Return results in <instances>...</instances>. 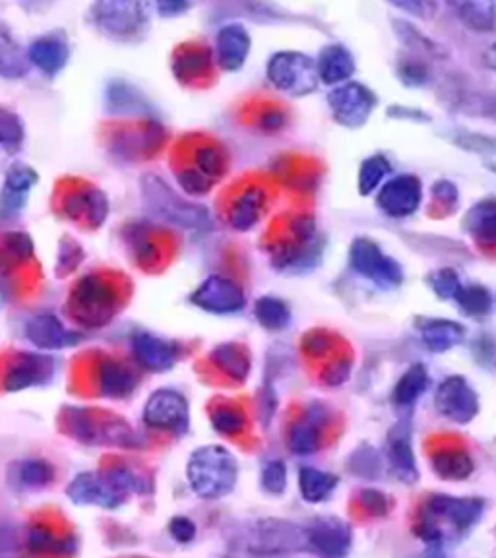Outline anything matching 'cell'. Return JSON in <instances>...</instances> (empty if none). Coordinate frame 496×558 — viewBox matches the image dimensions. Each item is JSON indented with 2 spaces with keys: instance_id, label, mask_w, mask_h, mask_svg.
I'll return each mask as SVG.
<instances>
[{
  "instance_id": "obj_24",
  "label": "cell",
  "mask_w": 496,
  "mask_h": 558,
  "mask_svg": "<svg viewBox=\"0 0 496 558\" xmlns=\"http://www.w3.org/2000/svg\"><path fill=\"white\" fill-rule=\"evenodd\" d=\"M434 475L448 483L467 481L475 471V460L464 448H440L431 456Z\"/></svg>"
},
{
  "instance_id": "obj_26",
  "label": "cell",
  "mask_w": 496,
  "mask_h": 558,
  "mask_svg": "<svg viewBox=\"0 0 496 558\" xmlns=\"http://www.w3.org/2000/svg\"><path fill=\"white\" fill-rule=\"evenodd\" d=\"M465 233L483 248H496V198L477 202L465 216Z\"/></svg>"
},
{
  "instance_id": "obj_52",
  "label": "cell",
  "mask_w": 496,
  "mask_h": 558,
  "mask_svg": "<svg viewBox=\"0 0 496 558\" xmlns=\"http://www.w3.org/2000/svg\"><path fill=\"white\" fill-rule=\"evenodd\" d=\"M462 107L469 115H479V117L496 121V93H481L475 97L471 95L465 99Z\"/></svg>"
},
{
  "instance_id": "obj_27",
  "label": "cell",
  "mask_w": 496,
  "mask_h": 558,
  "mask_svg": "<svg viewBox=\"0 0 496 558\" xmlns=\"http://www.w3.org/2000/svg\"><path fill=\"white\" fill-rule=\"evenodd\" d=\"M28 59L41 72L55 76L68 61V45H66L64 37L55 35V33L37 37L30 45Z\"/></svg>"
},
{
  "instance_id": "obj_28",
  "label": "cell",
  "mask_w": 496,
  "mask_h": 558,
  "mask_svg": "<svg viewBox=\"0 0 496 558\" xmlns=\"http://www.w3.org/2000/svg\"><path fill=\"white\" fill-rule=\"evenodd\" d=\"M212 361L219 371L235 382H245L252 371V361L247 349L233 341L219 343L212 351Z\"/></svg>"
},
{
  "instance_id": "obj_48",
  "label": "cell",
  "mask_w": 496,
  "mask_h": 558,
  "mask_svg": "<svg viewBox=\"0 0 496 558\" xmlns=\"http://www.w3.org/2000/svg\"><path fill=\"white\" fill-rule=\"evenodd\" d=\"M334 336L326 330H310L309 334L301 340V349L310 359H322L334 349Z\"/></svg>"
},
{
  "instance_id": "obj_56",
  "label": "cell",
  "mask_w": 496,
  "mask_h": 558,
  "mask_svg": "<svg viewBox=\"0 0 496 558\" xmlns=\"http://www.w3.org/2000/svg\"><path fill=\"white\" fill-rule=\"evenodd\" d=\"M30 549L33 551H53V549L62 551V545L51 535V531H47L45 527H35L30 533Z\"/></svg>"
},
{
  "instance_id": "obj_18",
  "label": "cell",
  "mask_w": 496,
  "mask_h": 558,
  "mask_svg": "<svg viewBox=\"0 0 496 558\" xmlns=\"http://www.w3.org/2000/svg\"><path fill=\"white\" fill-rule=\"evenodd\" d=\"M270 204V194L262 185H248L243 188L227 210V221L235 231L245 233L266 214Z\"/></svg>"
},
{
  "instance_id": "obj_19",
  "label": "cell",
  "mask_w": 496,
  "mask_h": 558,
  "mask_svg": "<svg viewBox=\"0 0 496 558\" xmlns=\"http://www.w3.org/2000/svg\"><path fill=\"white\" fill-rule=\"evenodd\" d=\"M55 372V365L45 355H33V353H22L16 357L12 367L6 372L4 386L10 392H20L31 386H39L51 378Z\"/></svg>"
},
{
  "instance_id": "obj_59",
  "label": "cell",
  "mask_w": 496,
  "mask_h": 558,
  "mask_svg": "<svg viewBox=\"0 0 496 558\" xmlns=\"http://www.w3.org/2000/svg\"><path fill=\"white\" fill-rule=\"evenodd\" d=\"M433 196L444 204H456L460 200V192L450 181H436L433 185Z\"/></svg>"
},
{
  "instance_id": "obj_55",
  "label": "cell",
  "mask_w": 496,
  "mask_h": 558,
  "mask_svg": "<svg viewBox=\"0 0 496 558\" xmlns=\"http://www.w3.org/2000/svg\"><path fill=\"white\" fill-rule=\"evenodd\" d=\"M179 183L183 185L186 192L190 194H206L212 188V181H208L204 175H200L196 169H186L179 173Z\"/></svg>"
},
{
  "instance_id": "obj_5",
  "label": "cell",
  "mask_w": 496,
  "mask_h": 558,
  "mask_svg": "<svg viewBox=\"0 0 496 558\" xmlns=\"http://www.w3.org/2000/svg\"><path fill=\"white\" fill-rule=\"evenodd\" d=\"M324 239L314 217L299 214L289 221V237L272 248V266L285 274H305L318 266Z\"/></svg>"
},
{
  "instance_id": "obj_35",
  "label": "cell",
  "mask_w": 496,
  "mask_h": 558,
  "mask_svg": "<svg viewBox=\"0 0 496 558\" xmlns=\"http://www.w3.org/2000/svg\"><path fill=\"white\" fill-rule=\"evenodd\" d=\"M28 72V59L10 30L0 22V76L20 78Z\"/></svg>"
},
{
  "instance_id": "obj_14",
  "label": "cell",
  "mask_w": 496,
  "mask_h": 558,
  "mask_svg": "<svg viewBox=\"0 0 496 558\" xmlns=\"http://www.w3.org/2000/svg\"><path fill=\"white\" fill-rule=\"evenodd\" d=\"M192 305L210 314L229 316L247 307L245 289L225 276H210L200 283V287L190 297Z\"/></svg>"
},
{
  "instance_id": "obj_60",
  "label": "cell",
  "mask_w": 496,
  "mask_h": 558,
  "mask_svg": "<svg viewBox=\"0 0 496 558\" xmlns=\"http://www.w3.org/2000/svg\"><path fill=\"white\" fill-rule=\"evenodd\" d=\"M394 6L400 8V10H405L411 16H417V18H431L434 10H436V6L431 2H396Z\"/></svg>"
},
{
  "instance_id": "obj_20",
  "label": "cell",
  "mask_w": 496,
  "mask_h": 558,
  "mask_svg": "<svg viewBox=\"0 0 496 558\" xmlns=\"http://www.w3.org/2000/svg\"><path fill=\"white\" fill-rule=\"evenodd\" d=\"M250 33L241 24H227L217 31L216 57L219 66L227 72L241 70L250 55Z\"/></svg>"
},
{
  "instance_id": "obj_50",
  "label": "cell",
  "mask_w": 496,
  "mask_h": 558,
  "mask_svg": "<svg viewBox=\"0 0 496 558\" xmlns=\"http://www.w3.org/2000/svg\"><path fill=\"white\" fill-rule=\"evenodd\" d=\"M398 76L405 86H425L429 82V66L417 59H403L398 64Z\"/></svg>"
},
{
  "instance_id": "obj_2",
  "label": "cell",
  "mask_w": 496,
  "mask_h": 558,
  "mask_svg": "<svg viewBox=\"0 0 496 558\" xmlns=\"http://www.w3.org/2000/svg\"><path fill=\"white\" fill-rule=\"evenodd\" d=\"M186 479L194 495L202 500H221L231 495L239 481V462L221 444L196 448L186 462Z\"/></svg>"
},
{
  "instance_id": "obj_10",
  "label": "cell",
  "mask_w": 496,
  "mask_h": 558,
  "mask_svg": "<svg viewBox=\"0 0 496 558\" xmlns=\"http://www.w3.org/2000/svg\"><path fill=\"white\" fill-rule=\"evenodd\" d=\"M144 423L154 431L183 436L190 427V407L185 396L171 388L157 390L144 407Z\"/></svg>"
},
{
  "instance_id": "obj_40",
  "label": "cell",
  "mask_w": 496,
  "mask_h": 558,
  "mask_svg": "<svg viewBox=\"0 0 496 558\" xmlns=\"http://www.w3.org/2000/svg\"><path fill=\"white\" fill-rule=\"evenodd\" d=\"M394 30H396V35L400 37V41L405 43L409 49H417V51H423V53L433 55V57H442L444 55V49L434 39L427 37L423 31L417 30L409 22L396 20L394 22Z\"/></svg>"
},
{
  "instance_id": "obj_17",
  "label": "cell",
  "mask_w": 496,
  "mask_h": 558,
  "mask_svg": "<svg viewBox=\"0 0 496 558\" xmlns=\"http://www.w3.org/2000/svg\"><path fill=\"white\" fill-rule=\"evenodd\" d=\"M386 458L392 473L403 485H415L419 481V464L411 442V431L405 421L398 423L388 434Z\"/></svg>"
},
{
  "instance_id": "obj_23",
  "label": "cell",
  "mask_w": 496,
  "mask_h": 558,
  "mask_svg": "<svg viewBox=\"0 0 496 558\" xmlns=\"http://www.w3.org/2000/svg\"><path fill=\"white\" fill-rule=\"evenodd\" d=\"M423 345L433 353H446L465 340V328L448 318H427L419 322Z\"/></svg>"
},
{
  "instance_id": "obj_16",
  "label": "cell",
  "mask_w": 496,
  "mask_h": 558,
  "mask_svg": "<svg viewBox=\"0 0 496 558\" xmlns=\"http://www.w3.org/2000/svg\"><path fill=\"white\" fill-rule=\"evenodd\" d=\"M132 353L142 369L165 372L179 361L181 347L175 341L163 340L150 332H138L132 338Z\"/></svg>"
},
{
  "instance_id": "obj_12",
  "label": "cell",
  "mask_w": 496,
  "mask_h": 558,
  "mask_svg": "<svg viewBox=\"0 0 496 558\" xmlns=\"http://www.w3.org/2000/svg\"><path fill=\"white\" fill-rule=\"evenodd\" d=\"M307 529V551L318 558H345L353 545V527L338 516H320Z\"/></svg>"
},
{
  "instance_id": "obj_63",
  "label": "cell",
  "mask_w": 496,
  "mask_h": 558,
  "mask_svg": "<svg viewBox=\"0 0 496 558\" xmlns=\"http://www.w3.org/2000/svg\"><path fill=\"white\" fill-rule=\"evenodd\" d=\"M483 62H485L487 68H491V70H495L496 72V45H491V47L485 49V53H483Z\"/></svg>"
},
{
  "instance_id": "obj_7",
  "label": "cell",
  "mask_w": 496,
  "mask_h": 558,
  "mask_svg": "<svg viewBox=\"0 0 496 558\" xmlns=\"http://www.w3.org/2000/svg\"><path fill=\"white\" fill-rule=\"evenodd\" d=\"M268 82L289 97H303L316 92L320 78L316 61L299 51H279L266 66Z\"/></svg>"
},
{
  "instance_id": "obj_30",
  "label": "cell",
  "mask_w": 496,
  "mask_h": 558,
  "mask_svg": "<svg viewBox=\"0 0 496 558\" xmlns=\"http://www.w3.org/2000/svg\"><path fill=\"white\" fill-rule=\"evenodd\" d=\"M55 479L53 465L45 460H22L10 467V481L16 485V489L22 491H39L51 485Z\"/></svg>"
},
{
  "instance_id": "obj_15",
  "label": "cell",
  "mask_w": 496,
  "mask_h": 558,
  "mask_svg": "<svg viewBox=\"0 0 496 558\" xmlns=\"http://www.w3.org/2000/svg\"><path fill=\"white\" fill-rule=\"evenodd\" d=\"M423 202V185L415 175H398L388 179L376 192V206L392 219L411 217Z\"/></svg>"
},
{
  "instance_id": "obj_11",
  "label": "cell",
  "mask_w": 496,
  "mask_h": 558,
  "mask_svg": "<svg viewBox=\"0 0 496 558\" xmlns=\"http://www.w3.org/2000/svg\"><path fill=\"white\" fill-rule=\"evenodd\" d=\"M328 105L336 123L345 128H361L371 119L376 95L359 82H345L328 93Z\"/></svg>"
},
{
  "instance_id": "obj_33",
  "label": "cell",
  "mask_w": 496,
  "mask_h": 558,
  "mask_svg": "<svg viewBox=\"0 0 496 558\" xmlns=\"http://www.w3.org/2000/svg\"><path fill=\"white\" fill-rule=\"evenodd\" d=\"M254 318L268 332H283L291 324V310L278 297L264 295L254 303Z\"/></svg>"
},
{
  "instance_id": "obj_51",
  "label": "cell",
  "mask_w": 496,
  "mask_h": 558,
  "mask_svg": "<svg viewBox=\"0 0 496 558\" xmlns=\"http://www.w3.org/2000/svg\"><path fill=\"white\" fill-rule=\"evenodd\" d=\"M210 64V57L206 51L194 49V51H186L181 55V59L177 61V74L183 78H194L200 76Z\"/></svg>"
},
{
  "instance_id": "obj_32",
  "label": "cell",
  "mask_w": 496,
  "mask_h": 558,
  "mask_svg": "<svg viewBox=\"0 0 496 558\" xmlns=\"http://www.w3.org/2000/svg\"><path fill=\"white\" fill-rule=\"evenodd\" d=\"M465 28L477 33H491L496 28V6L493 2H458L452 4Z\"/></svg>"
},
{
  "instance_id": "obj_36",
  "label": "cell",
  "mask_w": 496,
  "mask_h": 558,
  "mask_svg": "<svg viewBox=\"0 0 496 558\" xmlns=\"http://www.w3.org/2000/svg\"><path fill=\"white\" fill-rule=\"evenodd\" d=\"M390 173H392V163L388 161L386 155L376 154L367 157L361 163L359 177H357L359 194L371 196L374 192H378L390 177Z\"/></svg>"
},
{
  "instance_id": "obj_43",
  "label": "cell",
  "mask_w": 496,
  "mask_h": 558,
  "mask_svg": "<svg viewBox=\"0 0 496 558\" xmlns=\"http://www.w3.org/2000/svg\"><path fill=\"white\" fill-rule=\"evenodd\" d=\"M24 142V124L14 113L0 109V148L14 152Z\"/></svg>"
},
{
  "instance_id": "obj_37",
  "label": "cell",
  "mask_w": 496,
  "mask_h": 558,
  "mask_svg": "<svg viewBox=\"0 0 496 558\" xmlns=\"http://www.w3.org/2000/svg\"><path fill=\"white\" fill-rule=\"evenodd\" d=\"M35 183H37V175L33 169L24 165L12 167L6 173V181H4V204L10 206L12 210L20 208L24 204L28 190H31Z\"/></svg>"
},
{
  "instance_id": "obj_39",
  "label": "cell",
  "mask_w": 496,
  "mask_h": 558,
  "mask_svg": "<svg viewBox=\"0 0 496 558\" xmlns=\"http://www.w3.org/2000/svg\"><path fill=\"white\" fill-rule=\"evenodd\" d=\"M212 427L221 436H239L247 429V413L237 405H219L212 411Z\"/></svg>"
},
{
  "instance_id": "obj_34",
  "label": "cell",
  "mask_w": 496,
  "mask_h": 558,
  "mask_svg": "<svg viewBox=\"0 0 496 558\" xmlns=\"http://www.w3.org/2000/svg\"><path fill=\"white\" fill-rule=\"evenodd\" d=\"M320 440H322V429L310 423L305 417L291 423L287 431V448L293 456L307 458L316 454L320 448Z\"/></svg>"
},
{
  "instance_id": "obj_41",
  "label": "cell",
  "mask_w": 496,
  "mask_h": 558,
  "mask_svg": "<svg viewBox=\"0 0 496 558\" xmlns=\"http://www.w3.org/2000/svg\"><path fill=\"white\" fill-rule=\"evenodd\" d=\"M194 163H196V171L200 175H204L212 183L225 173V155H223L219 148L212 146V144L200 146L196 150Z\"/></svg>"
},
{
  "instance_id": "obj_46",
  "label": "cell",
  "mask_w": 496,
  "mask_h": 558,
  "mask_svg": "<svg viewBox=\"0 0 496 558\" xmlns=\"http://www.w3.org/2000/svg\"><path fill=\"white\" fill-rule=\"evenodd\" d=\"M76 297L86 309H95V312H99L97 309H101L109 301L107 287L101 281L92 278H86L80 283V287L76 291Z\"/></svg>"
},
{
  "instance_id": "obj_22",
  "label": "cell",
  "mask_w": 496,
  "mask_h": 558,
  "mask_svg": "<svg viewBox=\"0 0 496 558\" xmlns=\"http://www.w3.org/2000/svg\"><path fill=\"white\" fill-rule=\"evenodd\" d=\"M355 68H357V64H355L351 51L340 43L326 45L316 59L318 78L330 86H341L345 82H351Z\"/></svg>"
},
{
  "instance_id": "obj_47",
  "label": "cell",
  "mask_w": 496,
  "mask_h": 558,
  "mask_svg": "<svg viewBox=\"0 0 496 558\" xmlns=\"http://www.w3.org/2000/svg\"><path fill=\"white\" fill-rule=\"evenodd\" d=\"M359 502L363 506V510L371 516V518H386L390 514L392 508V500L380 489L367 487L359 493Z\"/></svg>"
},
{
  "instance_id": "obj_13",
  "label": "cell",
  "mask_w": 496,
  "mask_h": 558,
  "mask_svg": "<svg viewBox=\"0 0 496 558\" xmlns=\"http://www.w3.org/2000/svg\"><path fill=\"white\" fill-rule=\"evenodd\" d=\"M92 22L111 37H134L146 28L148 12L140 2H99L92 6Z\"/></svg>"
},
{
  "instance_id": "obj_3",
  "label": "cell",
  "mask_w": 496,
  "mask_h": 558,
  "mask_svg": "<svg viewBox=\"0 0 496 558\" xmlns=\"http://www.w3.org/2000/svg\"><path fill=\"white\" fill-rule=\"evenodd\" d=\"M233 545L252 557L274 558L307 551V529L287 520L262 518L248 522Z\"/></svg>"
},
{
  "instance_id": "obj_9",
  "label": "cell",
  "mask_w": 496,
  "mask_h": 558,
  "mask_svg": "<svg viewBox=\"0 0 496 558\" xmlns=\"http://www.w3.org/2000/svg\"><path fill=\"white\" fill-rule=\"evenodd\" d=\"M434 407L440 417L456 425H469L479 415V394L465 376L444 378L434 392Z\"/></svg>"
},
{
  "instance_id": "obj_25",
  "label": "cell",
  "mask_w": 496,
  "mask_h": 558,
  "mask_svg": "<svg viewBox=\"0 0 496 558\" xmlns=\"http://www.w3.org/2000/svg\"><path fill=\"white\" fill-rule=\"evenodd\" d=\"M297 487L307 504H322L338 491L340 477L324 469L303 465L297 471Z\"/></svg>"
},
{
  "instance_id": "obj_1",
  "label": "cell",
  "mask_w": 496,
  "mask_h": 558,
  "mask_svg": "<svg viewBox=\"0 0 496 558\" xmlns=\"http://www.w3.org/2000/svg\"><path fill=\"white\" fill-rule=\"evenodd\" d=\"M148 481L128 467L107 471H84L66 487V496L78 506L117 510L132 493H148Z\"/></svg>"
},
{
  "instance_id": "obj_42",
  "label": "cell",
  "mask_w": 496,
  "mask_h": 558,
  "mask_svg": "<svg viewBox=\"0 0 496 558\" xmlns=\"http://www.w3.org/2000/svg\"><path fill=\"white\" fill-rule=\"evenodd\" d=\"M260 487L266 495H283L287 491V465L281 460H270L262 465Z\"/></svg>"
},
{
  "instance_id": "obj_45",
  "label": "cell",
  "mask_w": 496,
  "mask_h": 558,
  "mask_svg": "<svg viewBox=\"0 0 496 558\" xmlns=\"http://www.w3.org/2000/svg\"><path fill=\"white\" fill-rule=\"evenodd\" d=\"M349 469L363 479H374L380 473V458L371 446H363L349 458Z\"/></svg>"
},
{
  "instance_id": "obj_54",
  "label": "cell",
  "mask_w": 496,
  "mask_h": 558,
  "mask_svg": "<svg viewBox=\"0 0 496 558\" xmlns=\"http://www.w3.org/2000/svg\"><path fill=\"white\" fill-rule=\"evenodd\" d=\"M196 533H198V527L186 516H175L169 522V535L181 545L192 543L196 539Z\"/></svg>"
},
{
  "instance_id": "obj_6",
  "label": "cell",
  "mask_w": 496,
  "mask_h": 558,
  "mask_svg": "<svg viewBox=\"0 0 496 558\" xmlns=\"http://www.w3.org/2000/svg\"><path fill=\"white\" fill-rule=\"evenodd\" d=\"M142 196L154 216L173 225L196 231L212 229V214L206 206L181 198L171 186L155 175H146L142 179Z\"/></svg>"
},
{
  "instance_id": "obj_4",
  "label": "cell",
  "mask_w": 496,
  "mask_h": 558,
  "mask_svg": "<svg viewBox=\"0 0 496 558\" xmlns=\"http://www.w3.org/2000/svg\"><path fill=\"white\" fill-rule=\"evenodd\" d=\"M487 502L479 496H454L434 493L419 506L417 520L433 524L444 539H454L469 533L485 514Z\"/></svg>"
},
{
  "instance_id": "obj_8",
  "label": "cell",
  "mask_w": 496,
  "mask_h": 558,
  "mask_svg": "<svg viewBox=\"0 0 496 558\" xmlns=\"http://www.w3.org/2000/svg\"><path fill=\"white\" fill-rule=\"evenodd\" d=\"M349 264L361 276L380 289H396L403 283L400 262L388 256L372 239L359 237L349 248Z\"/></svg>"
},
{
  "instance_id": "obj_31",
  "label": "cell",
  "mask_w": 496,
  "mask_h": 558,
  "mask_svg": "<svg viewBox=\"0 0 496 558\" xmlns=\"http://www.w3.org/2000/svg\"><path fill=\"white\" fill-rule=\"evenodd\" d=\"M136 376L119 361H105L99 371V386L103 396L124 398L136 388Z\"/></svg>"
},
{
  "instance_id": "obj_38",
  "label": "cell",
  "mask_w": 496,
  "mask_h": 558,
  "mask_svg": "<svg viewBox=\"0 0 496 558\" xmlns=\"http://www.w3.org/2000/svg\"><path fill=\"white\" fill-rule=\"evenodd\" d=\"M454 301L458 303L462 312L471 318H483L493 307V297L489 289H485L483 285H462Z\"/></svg>"
},
{
  "instance_id": "obj_49",
  "label": "cell",
  "mask_w": 496,
  "mask_h": 558,
  "mask_svg": "<svg viewBox=\"0 0 496 558\" xmlns=\"http://www.w3.org/2000/svg\"><path fill=\"white\" fill-rule=\"evenodd\" d=\"M351 371H353V359L347 357V355H343V357L332 359V361L324 367V371H322V376H320V378H322V382H324L326 386L338 388V386H343V384L349 380Z\"/></svg>"
},
{
  "instance_id": "obj_44",
  "label": "cell",
  "mask_w": 496,
  "mask_h": 558,
  "mask_svg": "<svg viewBox=\"0 0 496 558\" xmlns=\"http://www.w3.org/2000/svg\"><path fill=\"white\" fill-rule=\"evenodd\" d=\"M429 285L434 291V295L442 301H454L456 293L460 291V287L464 285L462 279L458 276V272H454L452 268H440L434 270L433 274H429Z\"/></svg>"
},
{
  "instance_id": "obj_29",
  "label": "cell",
  "mask_w": 496,
  "mask_h": 558,
  "mask_svg": "<svg viewBox=\"0 0 496 558\" xmlns=\"http://www.w3.org/2000/svg\"><path fill=\"white\" fill-rule=\"evenodd\" d=\"M429 386H431L429 369L423 363H415L403 372L400 380L396 382L392 390V402L402 409L411 407L419 402V398L427 392Z\"/></svg>"
},
{
  "instance_id": "obj_62",
  "label": "cell",
  "mask_w": 496,
  "mask_h": 558,
  "mask_svg": "<svg viewBox=\"0 0 496 558\" xmlns=\"http://www.w3.org/2000/svg\"><path fill=\"white\" fill-rule=\"evenodd\" d=\"M421 558H448L446 557V551H444V545H427L425 551L421 553Z\"/></svg>"
},
{
  "instance_id": "obj_53",
  "label": "cell",
  "mask_w": 496,
  "mask_h": 558,
  "mask_svg": "<svg viewBox=\"0 0 496 558\" xmlns=\"http://www.w3.org/2000/svg\"><path fill=\"white\" fill-rule=\"evenodd\" d=\"M287 113L281 109V107H264L260 113H258V119H256V126L266 132V134H276L279 130H283L287 126Z\"/></svg>"
},
{
  "instance_id": "obj_57",
  "label": "cell",
  "mask_w": 496,
  "mask_h": 558,
  "mask_svg": "<svg viewBox=\"0 0 496 558\" xmlns=\"http://www.w3.org/2000/svg\"><path fill=\"white\" fill-rule=\"evenodd\" d=\"M460 146H464L467 150L473 152H496L495 138H487L481 134H462L460 138H456Z\"/></svg>"
},
{
  "instance_id": "obj_21",
  "label": "cell",
  "mask_w": 496,
  "mask_h": 558,
  "mask_svg": "<svg viewBox=\"0 0 496 558\" xmlns=\"http://www.w3.org/2000/svg\"><path fill=\"white\" fill-rule=\"evenodd\" d=\"M26 338L39 349H66L82 340L80 334L64 328L61 320L53 314L33 316L26 324Z\"/></svg>"
},
{
  "instance_id": "obj_58",
  "label": "cell",
  "mask_w": 496,
  "mask_h": 558,
  "mask_svg": "<svg viewBox=\"0 0 496 558\" xmlns=\"http://www.w3.org/2000/svg\"><path fill=\"white\" fill-rule=\"evenodd\" d=\"M388 115L394 117V119H407V121H411V123H427V121H431V115L423 113V111L417 109V107L394 105V107H390Z\"/></svg>"
},
{
  "instance_id": "obj_61",
  "label": "cell",
  "mask_w": 496,
  "mask_h": 558,
  "mask_svg": "<svg viewBox=\"0 0 496 558\" xmlns=\"http://www.w3.org/2000/svg\"><path fill=\"white\" fill-rule=\"evenodd\" d=\"M157 8L165 16H175V14H181L183 10H188V4L185 2H161V4H157Z\"/></svg>"
}]
</instances>
